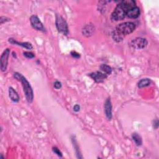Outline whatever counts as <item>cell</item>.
<instances>
[{
  "mask_svg": "<svg viewBox=\"0 0 159 159\" xmlns=\"http://www.w3.org/2000/svg\"><path fill=\"white\" fill-rule=\"evenodd\" d=\"M151 84V80L149 78H143L137 83V87L139 88H142L150 86Z\"/></svg>",
  "mask_w": 159,
  "mask_h": 159,
  "instance_id": "15",
  "label": "cell"
},
{
  "mask_svg": "<svg viewBox=\"0 0 159 159\" xmlns=\"http://www.w3.org/2000/svg\"><path fill=\"white\" fill-rule=\"evenodd\" d=\"M9 96L12 102L14 103H18L19 102V96L17 93L12 87L9 88Z\"/></svg>",
  "mask_w": 159,
  "mask_h": 159,
  "instance_id": "13",
  "label": "cell"
},
{
  "mask_svg": "<svg viewBox=\"0 0 159 159\" xmlns=\"http://www.w3.org/2000/svg\"><path fill=\"white\" fill-rule=\"evenodd\" d=\"M105 113L108 120H111L112 119V104L110 98H108L105 103Z\"/></svg>",
  "mask_w": 159,
  "mask_h": 159,
  "instance_id": "9",
  "label": "cell"
},
{
  "mask_svg": "<svg viewBox=\"0 0 159 159\" xmlns=\"http://www.w3.org/2000/svg\"><path fill=\"white\" fill-rule=\"evenodd\" d=\"M136 6V2L133 0H123L120 2L111 14V20L113 21H118L124 19L129 11Z\"/></svg>",
  "mask_w": 159,
  "mask_h": 159,
  "instance_id": "1",
  "label": "cell"
},
{
  "mask_svg": "<svg viewBox=\"0 0 159 159\" xmlns=\"http://www.w3.org/2000/svg\"><path fill=\"white\" fill-rule=\"evenodd\" d=\"M153 127L155 129H158V120L157 119H155V120H153Z\"/></svg>",
  "mask_w": 159,
  "mask_h": 159,
  "instance_id": "24",
  "label": "cell"
},
{
  "mask_svg": "<svg viewBox=\"0 0 159 159\" xmlns=\"http://www.w3.org/2000/svg\"><path fill=\"white\" fill-rule=\"evenodd\" d=\"M132 138L133 141L135 143L136 146H141L142 144V140L141 137L137 133H133L132 135Z\"/></svg>",
  "mask_w": 159,
  "mask_h": 159,
  "instance_id": "16",
  "label": "cell"
},
{
  "mask_svg": "<svg viewBox=\"0 0 159 159\" xmlns=\"http://www.w3.org/2000/svg\"><path fill=\"white\" fill-rule=\"evenodd\" d=\"M10 54V49H6L3 52L1 56V70L4 72L6 70L8 64V58Z\"/></svg>",
  "mask_w": 159,
  "mask_h": 159,
  "instance_id": "7",
  "label": "cell"
},
{
  "mask_svg": "<svg viewBox=\"0 0 159 159\" xmlns=\"http://www.w3.org/2000/svg\"><path fill=\"white\" fill-rule=\"evenodd\" d=\"M19 82H21L23 87V90L26 98V99L28 103H31L33 102L34 99V92L32 90V88L29 83V82L28 81V80L22 75V76L20 78Z\"/></svg>",
  "mask_w": 159,
  "mask_h": 159,
  "instance_id": "3",
  "label": "cell"
},
{
  "mask_svg": "<svg viewBox=\"0 0 159 159\" xmlns=\"http://www.w3.org/2000/svg\"><path fill=\"white\" fill-rule=\"evenodd\" d=\"M52 151H53V152L54 153L57 155L58 157H62V153L61 152V150H60L57 147H54L52 148Z\"/></svg>",
  "mask_w": 159,
  "mask_h": 159,
  "instance_id": "18",
  "label": "cell"
},
{
  "mask_svg": "<svg viewBox=\"0 0 159 159\" xmlns=\"http://www.w3.org/2000/svg\"><path fill=\"white\" fill-rule=\"evenodd\" d=\"M73 110L75 112H78L80 110V106L79 105H75L73 106Z\"/></svg>",
  "mask_w": 159,
  "mask_h": 159,
  "instance_id": "25",
  "label": "cell"
},
{
  "mask_svg": "<svg viewBox=\"0 0 159 159\" xmlns=\"http://www.w3.org/2000/svg\"><path fill=\"white\" fill-rule=\"evenodd\" d=\"M100 70L104 72V73L108 75H110L112 73V68L110 66L106 65V64H102L99 67Z\"/></svg>",
  "mask_w": 159,
  "mask_h": 159,
  "instance_id": "17",
  "label": "cell"
},
{
  "mask_svg": "<svg viewBox=\"0 0 159 159\" xmlns=\"http://www.w3.org/2000/svg\"><path fill=\"white\" fill-rule=\"evenodd\" d=\"M135 28V24L132 22H125L119 24L112 32V38L114 41L120 43L126 35L133 32Z\"/></svg>",
  "mask_w": 159,
  "mask_h": 159,
  "instance_id": "2",
  "label": "cell"
},
{
  "mask_svg": "<svg viewBox=\"0 0 159 159\" xmlns=\"http://www.w3.org/2000/svg\"><path fill=\"white\" fill-rule=\"evenodd\" d=\"M8 41L11 44L21 46V47H24V48H25L26 49L31 50L33 48L32 44L31 43H20V42L17 41L16 40H15V39H14L13 38H9L8 39Z\"/></svg>",
  "mask_w": 159,
  "mask_h": 159,
  "instance_id": "11",
  "label": "cell"
},
{
  "mask_svg": "<svg viewBox=\"0 0 159 159\" xmlns=\"http://www.w3.org/2000/svg\"><path fill=\"white\" fill-rule=\"evenodd\" d=\"M89 76L96 83H102L107 78V75L101 72H95L90 73Z\"/></svg>",
  "mask_w": 159,
  "mask_h": 159,
  "instance_id": "8",
  "label": "cell"
},
{
  "mask_svg": "<svg viewBox=\"0 0 159 159\" xmlns=\"http://www.w3.org/2000/svg\"><path fill=\"white\" fill-rule=\"evenodd\" d=\"M22 75H21V73H18V72H16V73H14V77L16 80H17L18 81L20 80V78H21V77L22 76Z\"/></svg>",
  "mask_w": 159,
  "mask_h": 159,
  "instance_id": "23",
  "label": "cell"
},
{
  "mask_svg": "<svg viewBox=\"0 0 159 159\" xmlns=\"http://www.w3.org/2000/svg\"><path fill=\"white\" fill-rule=\"evenodd\" d=\"M148 44L147 40L142 37H137L132 40L130 43V46L135 49H144Z\"/></svg>",
  "mask_w": 159,
  "mask_h": 159,
  "instance_id": "5",
  "label": "cell"
},
{
  "mask_svg": "<svg viewBox=\"0 0 159 159\" xmlns=\"http://www.w3.org/2000/svg\"><path fill=\"white\" fill-rule=\"evenodd\" d=\"M23 54L28 58L31 59V58H33L35 57V55L32 52H24Z\"/></svg>",
  "mask_w": 159,
  "mask_h": 159,
  "instance_id": "19",
  "label": "cell"
},
{
  "mask_svg": "<svg viewBox=\"0 0 159 159\" xmlns=\"http://www.w3.org/2000/svg\"><path fill=\"white\" fill-rule=\"evenodd\" d=\"M140 9L136 6L129 11L126 16L131 19H136L139 16V15H140Z\"/></svg>",
  "mask_w": 159,
  "mask_h": 159,
  "instance_id": "12",
  "label": "cell"
},
{
  "mask_svg": "<svg viewBox=\"0 0 159 159\" xmlns=\"http://www.w3.org/2000/svg\"><path fill=\"white\" fill-rule=\"evenodd\" d=\"M55 25H56V28L59 32L65 35H68V34L69 32L68 24L65 20V19L61 15H58V14L56 15Z\"/></svg>",
  "mask_w": 159,
  "mask_h": 159,
  "instance_id": "4",
  "label": "cell"
},
{
  "mask_svg": "<svg viewBox=\"0 0 159 159\" xmlns=\"http://www.w3.org/2000/svg\"><path fill=\"white\" fill-rule=\"evenodd\" d=\"M30 22L31 24L32 28L37 31L45 32L46 29L42 23V22L40 21L39 18L36 15H32L30 17Z\"/></svg>",
  "mask_w": 159,
  "mask_h": 159,
  "instance_id": "6",
  "label": "cell"
},
{
  "mask_svg": "<svg viewBox=\"0 0 159 159\" xmlns=\"http://www.w3.org/2000/svg\"><path fill=\"white\" fill-rule=\"evenodd\" d=\"M72 144H73V146L74 147V149H75V152H76V155L77 156V158H82V154L80 153V148H79V146H78V144L77 143V141L76 140V138L74 135H72Z\"/></svg>",
  "mask_w": 159,
  "mask_h": 159,
  "instance_id": "14",
  "label": "cell"
},
{
  "mask_svg": "<svg viewBox=\"0 0 159 159\" xmlns=\"http://www.w3.org/2000/svg\"><path fill=\"white\" fill-rule=\"evenodd\" d=\"M9 21V19L6 17L2 16L1 18H0V23H1V24H3L4 23L8 22Z\"/></svg>",
  "mask_w": 159,
  "mask_h": 159,
  "instance_id": "21",
  "label": "cell"
},
{
  "mask_svg": "<svg viewBox=\"0 0 159 159\" xmlns=\"http://www.w3.org/2000/svg\"><path fill=\"white\" fill-rule=\"evenodd\" d=\"M71 55L75 58H79L80 57V54H78L76 51H72L71 52Z\"/></svg>",
  "mask_w": 159,
  "mask_h": 159,
  "instance_id": "22",
  "label": "cell"
},
{
  "mask_svg": "<svg viewBox=\"0 0 159 159\" xmlns=\"http://www.w3.org/2000/svg\"><path fill=\"white\" fill-rule=\"evenodd\" d=\"M95 31V27L92 23L86 24L82 29V34L84 36L89 37L93 35Z\"/></svg>",
  "mask_w": 159,
  "mask_h": 159,
  "instance_id": "10",
  "label": "cell"
},
{
  "mask_svg": "<svg viewBox=\"0 0 159 159\" xmlns=\"http://www.w3.org/2000/svg\"><path fill=\"white\" fill-rule=\"evenodd\" d=\"M54 87L55 89L57 90H58L60 88H62V83L61 82H60L58 81H56L54 82Z\"/></svg>",
  "mask_w": 159,
  "mask_h": 159,
  "instance_id": "20",
  "label": "cell"
}]
</instances>
